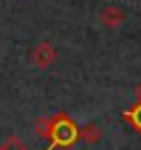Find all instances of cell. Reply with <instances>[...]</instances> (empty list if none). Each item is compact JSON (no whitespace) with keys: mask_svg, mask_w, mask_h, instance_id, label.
I'll list each match as a JSON object with an SVG mask.
<instances>
[{"mask_svg":"<svg viewBox=\"0 0 141 150\" xmlns=\"http://www.w3.org/2000/svg\"><path fill=\"white\" fill-rule=\"evenodd\" d=\"M48 148L46 150H56V148H70L79 140V127L66 112L50 117V134H48Z\"/></svg>","mask_w":141,"mask_h":150,"instance_id":"cell-1","label":"cell"},{"mask_svg":"<svg viewBox=\"0 0 141 150\" xmlns=\"http://www.w3.org/2000/svg\"><path fill=\"white\" fill-rule=\"evenodd\" d=\"M29 61L38 67V69H48L52 63L56 61V48L50 42H40L29 54Z\"/></svg>","mask_w":141,"mask_h":150,"instance_id":"cell-2","label":"cell"},{"mask_svg":"<svg viewBox=\"0 0 141 150\" xmlns=\"http://www.w3.org/2000/svg\"><path fill=\"white\" fill-rule=\"evenodd\" d=\"M100 19H102V23H104L106 27L114 29V27L122 25V21H125V13H122L118 6H106V8H102Z\"/></svg>","mask_w":141,"mask_h":150,"instance_id":"cell-3","label":"cell"},{"mask_svg":"<svg viewBox=\"0 0 141 150\" xmlns=\"http://www.w3.org/2000/svg\"><path fill=\"white\" fill-rule=\"evenodd\" d=\"M102 136H104V131L96 123H87L85 127L79 129V140H83L85 144H96V142L102 140Z\"/></svg>","mask_w":141,"mask_h":150,"instance_id":"cell-4","label":"cell"},{"mask_svg":"<svg viewBox=\"0 0 141 150\" xmlns=\"http://www.w3.org/2000/svg\"><path fill=\"white\" fill-rule=\"evenodd\" d=\"M122 117L133 125V129L137 134H141V102H135V106H131L129 110L122 112Z\"/></svg>","mask_w":141,"mask_h":150,"instance_id":"cell-5","label":"cell"},{"mask_svg":"<svg viewBox=\"0 0 141 150\" xmlns=\"http://www.w3.org/2000/svg\"><path fill=\"white\" fill-rule=\"evenodd\" d=\"M0 150H29V148H27V144L19 136L13 134V136H8L2 144H0Z\"/></svg>","mask_w":141,"mask_h":150,"instance_id":"cell-6","label":"cell"},{"mask_svg":"<svg viewBox=\"0 0 141 150\" xmlns=\"http://www.w3.org/2000/svg\"><path fill=\"white\" fill-rule=\"evenodd\" d=\"M35 134H38L40 140H46L48 138V134H50V117L38 119V123H35Z\"/></svg>","mask_w":141,"mask_h":150,"instance_id":"cell-7","label":"cell"},{"mask_svg":"<svg viewBox=\"0 0 141 150\" xmlns=\"http://www.w3.org/2000/svg\"><path fill=\"white\" fill-rule=\"evenodd\" d=\"M135 96H137V102H141V83H137L135 88Z\"/></svg>","mask_w":141,"mask_h":150,"instance_id":"cell-8","label":"cell"}]
</instances>
